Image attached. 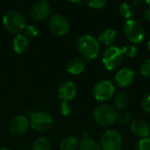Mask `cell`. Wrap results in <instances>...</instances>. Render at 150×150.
<instances>
[{
	"mask_svg": "<svg viewBox=\"0 0 150 150\" xmlns=\"http://www.w3.org/2000/svg\"><path fill=\"white\" fill-rule=\"evenodd\" d=\"M117 110L110 104H100L93 112V118L97 125L102 127L112 126L117 121Z\"/></svg>",
	"mask_w": 150,
	"mask_h": 150,
	"instance_id": "6da1fadb",
	"label": "cell"
},
{
	"mask_svg": "<svg viewBox=\"0 0 150 150\" xmlns=\"http://www.w3.org/2000/svg\"><path fill=\"white\" fill-rule=\"evenodd\" d=\"M77 49L84 58L91 60L98 56L100 51V44L93 36L84 34L79 37L77 41Z\"/></svg>",
	"mask_w": 150,
	"mask_h": 150,
	"instance_id": "7a4b0ae2",
	"label": "cell"
},
{
	"mask_svg": "<svg viewBox=\"0 0 150 150\" xmlns=\"http://www.w3.org/2000/svg\"><path fill=\"white\" fill-rule=\"evenodd\" d=\"M3 24L7 31L13 34H19L25 27L24 16L18 11H9L3 17Z\"/></svg>",
	"mask_w": 150,
	"mask_h": 150,
	"instance_id": "3957f363",
	"label": "cell"
},
{
	"mask_svg": "<svg viewBox=\"0 0 150 150\" xmlns=\"http://www.w3.org/2000/svg\"><path fill=\"white\" fill-rule=\"evenodd\" d=\"M126 38L132 43H140L144 38V29L139 20L130 19L124 26Z\"/></svg>",
	"mask_w": 150,
	"mask_h": 150,
	"instance_id": "277c9868",
	"label": "cell"
},
{
	"mask_svg": "<svg viewBox=\"0 0 150 150\" xmlns=\"http://www.w3.org/2000/svg\"><path fill=\"white\" fill-rule=\"evenodd\" d=\"M123 58L124 55L121 49L116 46H111L107 48L104 52L102 62L107 70L112 71L121 65Z\"/></svg>",
	"mask_w": 150,
	"mask_h": 150,
	"instance_id": "5b68a950",
	"label": "cell"
},
{
	"mask_svg": "<svg viewBox=\"0 0 150 150\" xmlns=\"http://www.w3.org/2000/svg\"><path fill=\"white\" fill-rule=\"evenodd\" d=\"M30 126L37 132H47L51 129L54 120L53 118L47 112L36 111L31 114L29 120Z\"/></svg>",
	"mask_w": 150,
	"mask_h": 150,
	"instance_id": "8992f818",
	"label": "cell"
},
{
	"mask_svg": "<svg viewBox=\"0 0 150 150\" xmlns=\"http://www.w3.org/2000/svg\"><path fill=\"white\" fill-rule=\"evenodd\" d=\"M99 144L102 150H121L122 137L116 130H107L101 136Z\"/></svg>",
	"mask_w": 150,
	"mask_h": 150,
	"instance_id": "52a82bcc",
	"label": "cell"
},
{
	"mask_svg": "<svg viewBox=\"0 0 150 150\" xmlns=\"http://www.w3.org/2000/svg\"><path fill=\"white\" fill-rule=\"evenodd\" d=\"M115 93L113 84L109 80H101L98 82L93 88V95L99 102H107L112 98Z\"/></svg>",
	"mask_w": 150,
	"mask_h": 150,
	"instance_id": "ba28073f",
	"label": "cell"
},
{
	"mask_svg": "<svg viewBox=\"0 0 150 150\" xmlns=\"http://www.w3.org/2000/svg\"><path fill=\"white\" fill-rule=\"evenodd\" d=\"M48 27L54 34L58 36L65 35L69 31V21L60 14H54L49 18Z\"/></svg>",
	"mask_w": 150,
	"mask_h": 150,
	"instance_id": "9c48e42d",
	"label": "cell"
},
{
	"mask_svg": "<svg viewBox=\"0 0 150 150\" xmlns=\"http://www.w3.org/2000/svg\"><path fill=\"white\" fill-rule=\"evenodd\" d=\"M30 126L29 120L23 115L15 116L10 122L9 128L12 134L19 136L25 133Z\"/></svg>",
	"mask_w": 150,
	"mask_h": 150,
	"instance_id": "30bf717a",
	"label": "cell"
},
{
	"mask_svg": "<svg viewBox=\"0 0 150 150\" xmlns=\"http://www.w3.org/2000/svg\"><path fill=\"white\" fill-rule=\"evenodd\" d=\"M31 17L36 21L46 19L50 14V6L47 3L39 1L34 4L31 8Z\"/></svg>",
	"mask_w": 150,
	"mask_h": 150,
	"instance_id": "8fae6325",
	"label": "cell"
},
{
	"mask_svg": "<svg viewBox=\"0 0 150 150\" xmlns=\"http://www.w3.org/2000/svg\"><path fill=\"white\" fill-rule=\"evenodd\" d=\"M134 80V72L133 70L128 68L120 69L119 72H117L114 77V81L116 85L121 88H125L130 86L133 83Z\"/></svg>",
	"mask_w": 150,
	"mask_h": 150,
	"instance_id": "7c38bea8",
	"label": "cell"
},
{
	"mask_svg": "<svg viewBox=\"0 0 150 150\" xmlns=\"http://www.w3.org/2000/svg\"><path fill=\"white\" fill-rule=\"evenodd\" d=\"M76 94V86L72 81H65L58 88V97L64 101H71Z\"/></svg>",
	"mask_w": 150,
	"mask_h": 150,
	"instance_id": "4fadbf2b",
	"label": "cell"
},
{
	"mask_svg": "<svg viewBox=\"0 0 150 150\" xmlns=\"http://www.w3.org/2000/svg\"><path fill=\"white\" fill-rule=\"evenodd\" d=\"M132 132L138 137L148 138L150 133V127L149 124L142 119H135L131 124Z\"/></svg>",
	"mask_w": 150,
	"mask_h": 150,
	"instance_id": "5bb4252c",
	"label": "cell"
},
{
	"mask_svg": "<svg viewBox=\"0 0 150 150\" xmlns=\"http://www.w3.org/2000/svg\"><path fill=\"white\" fill-rule=\"evenodd\" d=\"M85 68V61L81 57H74L72 58L67 65L68 72L72 75H78Z\"/></svg>",
	"mask_w": 150,
	"mask_h": 150,
	"instance_id": "9a60e30c",
	"label": "cell"
},
{
	"mask_svg": "<svg viewBox=\"0 0 150 150\" xmlns=\"http://www.w3.org/2000/svg\"><path fill=\"white\" fill-rule=\"evenodd\" d=\"M28 45H29L28 38L25 35L20 34H18L15 36L12 42L13 50L17 54H23L24 52H25L28 48Z\"/></svg>",
	"mask_w": 150,
	"mask_h": 150,
	"instance_id": "2e32d148",
	"label": "cell"
},
{
	"mask_svg": "<svg viewBox=\"0 0 150 150\" xmlns=\"http://www.w3.org/2000/svg\"><path fill=\"white\" fill-rule=\"evenodd\" d=\"M117 39V33L114 29H105L103 32L100 33V34L98 35V42L99 44H103L105 46H109L111 47V45L116 41Z\"/></svg>",
	"mask_w": 150,
	"mask_h": 150,
	"instance_id": "e0dca14e",
	"label": "cell"
},
{
	"mask_svg": "<svg viewBox=\"0 0 150 150\" xmlns=\"http://www.w3.org/2000/svg\"><path fill=\"white\" fill-rule=\"evenodd\" d=\"M79 140L75 136H66L64 137L61 143L60 149L61 150H76L77 147H79Z\"/></svg>",
	"mask_w": 150,
	"mask_h": 150,
	"instance_id": "ac0fdd59",
	"label": "cell"
},
{
	"mask_svg": "<svg viewBox=\"0 0 150 150\" xmlns=\"http://www.w3.org/2000/svg\"><path fill=\"white\" fill-rule=\"evenodd\" d=\"M129 103V96L126 92H120L114 97V108L122 111L127 107Z\"/></svg>",
	"mask_w": 150,
	"mask_h": 150,
	"instance_id": "d6986e66",
	"label": "cell"
},
{
	"mask_svg": "<svg viewBox=\"0 0 150 150\" xmlns=\"http://www.w3.org/2000/svg\"><path fill=\"white\" fill-rule=\"evenodd\" d=\"M79 150H102L100 144L96 141L86 138L83 139L79 144Z\"/></svg>",
	"mask_w": 150,
	"mask_h": 150,
	"instance_id": "ffe728a7",
	"label": "cell"
},
{
	"mask_svg": "<svg viewBox=\"0 0 150 150\" xmlns=\"http://www.w3.org/2000/svg\"><path fill=\"white\" fill-rule=\"evenodd\" d=\"M33 150H50V141L46 137H40L34 141Z\"/></svg>",
	"mask_w": 150,
	"mask_h": 150,
	"instance_id": "44dd1931",
	"label": "cell"
},
{
	"mask_svg": "<svg viewBox=\"0 0 150 150\" xmlns=\"http://www.w3.org/2000/svg\"><path fill=\"white\" fill-rule=\"evenodd\" d=\"M120 13L124 19H127V20L130 19L134 15L133 5L128 4V3H126V2L120 4Z\"/></svg>",
	"mask_w": 150,
	"mask_h": 150,
	"instance_id": "7402d4cb",
	"label": "cell"
},
{
	"mask_svg": "<svg viewBox=\"0 0 150 150\" xmlns=\"http://www.w3.org/2000/svg\"><path fill=\"white\" fill-rule=\"evenodd\" d=\"M121 50H122L124 56L131 57V58L134 57L137 55V53H138V49L134 44H127V45L124 46L121 49Z\"/></svg>",
	"mask_w": 150,
	"mask_h": 150,
	"instance_id": "603a6c76",
	"label": "cell"
},
{
	"mask_svg": "<svg viewBox=\"0 0 150 150\" xmlns=\"http://www.w3.org/2000/svg\"><path fill=\"white\" fill-rule=\"evenodd\" d=\"M140 72L142 76L147 79H150V58L142 62L140 67Z\"/></svg>",
	"mask_w": 150,
	"mask_h": 150,
	"instance_id": "cb8c5ba5",
	"label": "cell"
},
{
	"mask_svg": "<svg viewBox=\"0 0 150 150\" xmlns=\"http://www.w3.org/2000/svg\"><path fill=\"white\" fill-rule=\"evenodd\" d=\"M24 31H25V35L26 37H29V38H34L38 35L39 34V31L38 29L33 26V25H28V26H25V28H24Z\"/></svg>",
	"mask_w": 150,
	"mask_h": 150,
	"instance_id": "d4e9b609",
	"label": "cell"
},
{
	"mask_svg": "<svg viewBox=\"0 0 150 150\" xmlns=\"http://www.w3.org/2000/svg\"><path fill=\"white\" fill-rule=\"evenodd\" d=\"M135 150H150L149 138H142L140 140L135 146Z\"/></svg>",
	"mask_w": 150,
	"mask_h": 150,
	"instance_id": "484cf974",
	"label": "cell"
},
{
	"mask_svg": "<svg viewBox=\"0 0 150 150\" xmlns=\"http://www.w3.org/2000/svg\"><path fill=\"white\" fill-rule=\"evenodd\" d=\"M117 121H119L120 124L127 125V124L130 123V121H131V115L128 112H126V111L118 113Z\"/></svg>",
	"mask_w": 150,
	"mask_h": 150,
	"instance_id": "4316f807",
	"label": "cell"
},
{
	"mask_svg": "<svg viewBox=\"0 0 150 150\" xmlns=\"http://www.w3.org/2000/svg\"><path fill=\"white\" fill-rule=\"evenodd\" d=\"M88 5L93 9H100L106 4V0H86Z\"/></svg>",
	"mask_w": 150,
	"mask_h": 150,
	"instance_id": "83f0119b",
	"label": "cell"
},
{
	"mask_svg": "<svg viewBox=\"0 0 150 150\" xmlns=\"http://www.w3.org/2000/svg\"><path fill=\"white\" fill-rule=\"evenodd\" d=\"M60 111H61L62 115H63V116H68L71 113V107L68 102L62 101L61 107H60Z\"/></svg>",
	"mask_w": 150,
	"mask_h": 150,
	"instance_id": "f1b7e54d",
	"label": "cell"
},
{
	"mask_svg": "<svg viewBox=\"0 0 150 150\" xmlns=\"http://www.w3.org/2000/svg\"><path fill=\"white\" fill-rule=\"evenodd\" d=\"M142 107L146 112L150 113V94H148L143 97L142 101Z\"/></svg>",
	"mask_w": 150,
	"mask_h": 150,
	"instance_id": "f546056e",
	"label": "cell"
},
{
	"mask_svg": "<svg viewBox=\"0 0 150 150\" xmlns=\"http://www.w3.org/2000/svg\"><path fill=\"white\" fill-rule=\"evenodd\" d=\"M143 0H131V4L133 6H140L142 4Z\"/></svg>",
	"mask_w": 150,
	"mask_h": 150,
	"instance_id": "4dcf8cb0",
	"label": "cell"
},
{
	"mask_svg": "<svg viewBox=\"0 0 150 150\" xmlns=\"http://www.w3.org/2000/svg\"><path fill=\"white\" fill-rule=\"evenodd\" d=\"M144 17H145V19H146L148 21H149L150 22V8L149 9H147V10L145 11V12H144Z\"/></svg>",
	"mask_w": 150,
	"mask_h": 150,
	"instance_id": "1f68e13d",
	"label": "cell"
},
{
	"mask_svg": "<svg viewBox=\"0 0 150 150\" xmlns=\"http://www.w3.org/2000/svg\"><path fill=\"white\" fill-rule=\"evenodd\" d=\"M68 1H69V2H71V3H76V4H78V3H81L83 0H68Z\"/></svg>",
	"mask_w": 150,
	"mask_h": 150,
	"instance_id": "d6a6232c",
	"label": "cell"
},
{
	"mask_svg": "<svg viewBox=\"0 0 150 150\" xmlns=\"http://www.w3.org/2000/svg\"><path fill=\"white\" fill-rule=\"evenodd\" d=\"M148 48H149V50L150 52V39L149 41V42H148Z\"/></svg>",
	"mask_w": 150,
	"mask_h": 150,
	"instance_id": "836d02e7",
	"label": "cell"
},
{
	"mask_svg": "<svg viewBox=\"0 0 150 150\" xmlns=\"http://www.w3.org/2000/svg\"><path fill=\"white\" fill-rule=\"evenodd\" d=\"M0 150H11V149H9L8 148H1Z\"/></svg>",
	"mask_w": 150,
	"mask_h": 150,
	"instance_id": "e575fe53",
	"label": "cell"
},
{
	"mask_svg": "<svg viewBox=\"0 0 150 150\" xmlns=\"http://www.w3.org/2000/svg\"><path fill=\"white\" fill-rule=\"evenodd\" d=\"M145 1H146V3L150 6V0H145Z\"/></svg>",
	"mask_w": 150,
	"mask_h": 150,
	"instance_id": "d590c367",
	"label": "cell"
},
{
	"mask_svg": "<svg viewBox=\"0 0 150 150\" xmlns=\"http://www.w3.org/2000/svg\"><path fill=\"white\" fill-rule=\"evenodd\" d=\"M41 1H43V2H46V3H47L48 1H50V0H41Z\"/></svg>",
	"mask_w": 150,
	"mask_h": 150,
	"instance_id": "8d00e7d4",
	"label": "cell"
}]
</instances>
